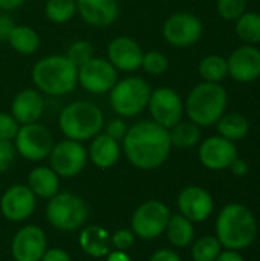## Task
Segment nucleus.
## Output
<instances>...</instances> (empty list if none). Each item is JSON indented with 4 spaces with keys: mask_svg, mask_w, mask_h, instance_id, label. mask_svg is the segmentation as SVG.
Masks as SVG:
<instances>
[{
    "mask_svg": "<svg viewBox=\"0 0 260 261\" xmlns=\"http://www.w3.org/2000/svg\"><path fill=\"white\" fill-rule=\"evenodd\" d=\"M29 190L41 199H51L60 193V176L46 165L35 167L28 176Z\"/></svg>",
    "mask_w": 260,
    "mask_h": 261,
    "instance_id": "24",
    "label": "nucleus"
},
{
    "mask_svg": "<svg viewBox=\"0 0 260 261\" xmlns=\"http://www.w3.org/2000/svg\"><path fill=\"white\" fill-rule=\"evenodd\" d=\"M106 261H132V258L127 255L126 251H110L106 255Z\"/></svg>",
    "mask_w": 260,
    "mask_h": 261,
    "instance_id": "46",
    "label": "nucleus"
},
{
    "mask_svg": "<svg viewBox=\"0 0 260 261\" xmlns=\"http://www.w3.org/2000/svg\"><path fill=\"white\" fill-rule=\"evenodd\" d=\"M169 58L166 54L159 52V50H149L144 52L143 55V61H141V69L150 75V76H161L169 70Z\"/></svg>",
    "mask_w": 260,
    "mask_h": 261,
    "instance_id": "33",
    "label": "nucleus"
},
{
    "mask_svg": "<svg viewBox=\"0 0 260 261\" xmlns=\"http://www.w3.org/2000/svg\"><path fill=\"white\" fill-rule=\"evenodd\" d=\"M228 106L227 89L221 83H199L184 101V113L199 127H211L221 119Z\"/></svg>",
    "mask_w": 260,
    "mask_h": 261,
    "instance_id": "4",
    "label": "nucleus"
},
{
    "mask_svg": "<svg viewBox=\"0 0 260 261\" xmlns=\"http://www.w3.org/2000/svg\"><path fill=\"white\" fill-rule=\"evenodd\" d=\"M135 234L132 229H118L110 236V245L113 246V249L116 251H127L129 248H132V245L135 243Z\"/></svg>",
    "mask_w": 260,
    "mask_h": 261,
    "instance_id": "37",
    "label": "nucleus"
},
{
    "mask_svg": "<svg viewBox=\"0 0 260 261\" xmlns=\"http://www.w3.org/2000/svg\"><path fill=\"white\" fill-rule=\"evenodd\" d=\"M147 110L153 122L164 128H172L184 118V99L172 87H158L152 90Z\"/></svg>",
    "mask_w": 260,
    "mask_h": 261,
    "instance_id": "13",
    "label": "nucleus"
},
{
    "mask_svg": "<svg viewBox=\"0 0 260 261\" xmlns=\"http://www.w3.org/2000/svg\"><path fill=\"white\" fill-rule=\"evenodd\" d=\"M170 208L161 200L143 202L130 219L133 234L141 240H155L166 232L170 220Z\"/></svg>",
    "mask_w": 260,
    "mask_h": 261,
    "instance_id": "8",
    "label": "nucleus"
},
{
    "mask_svg": "<svg viewBox=\"0 0 260 261\" xmlns=\"http://www.w3.org/2000/svg\"><path fill=\"white\" fill-rule=\"evenodd\" d=\"M222 249L224 248L216 236H204L193 243L192 258L193 261H216Z\"/></svg>",
    "mask_w": 260,
    "mask_h": 261,
    "instance_id": "32",
    "label": "nucleus"
},
{
    "mask_svg": "<svg viewBox=\"0 0 260 261\" xmlns=\"http://www.w3.org/2000/svg\"><path fill=\"white\" fill-rule=\"evenodd\" d=\"M169 136L172 147L176 148H192L201 141V127L192 121H179L176 125L169 128Z\"/></svg>",
    "mask_w": 260,
    "mask_h": 261,
    "instance_id": "28",
    "label": "nucleus"
},
{
    "mask_svg": "<svg viewBox=\"0 0 260 261\" xmlns=\"http://www.w3.org/2000/svg\"><path fill=\"white\" fill-rule=\"evenodd\" d=\"M46 249V234L35 225H26L18 229L11 242V254L15 261H40Z\"/></svg>",
    "mask_w": 260,
    "mask_h": 261,
    "instance_id": "18",
    "label": "nucleus"
},
{
    "mask_svg": "<svg viewBox=\"0 0 260 261\" xmlns=\"http://www.w3.org/2000/svg\"><path fill=\"white\" fill-rule=\"evenodd\" d=\"M216 9L221 18L236 21L247 11V0H218Z\"/></svg>",
    "mask_w": 260,
    "mask_h": 261,
    "instance_id": "35",
    "label": "nucleus"
},
{
    "mask_svg": "<svg viewBox=\"0 0 260 261\" xmlns=\"http://www.w3.org/2000/svg\"><path fill=\"white\" fill-rule=\"evenodd\" d=\"M198 158L205 168L211 171H222L228 170L233 161L239 158V154L238 147L233 141H228L218 135L210 136L199 144Z\"/></svg>",
    "mask_w": 260,
    "mask_h": 261,
    "instance_id": "16",
    "label": "nucleus"
},
{
    "mask_svg": "<svg viewBox=\"0 0 260 261\" xmlns=\"http://www.w3.org/2000/svg\"><path fill=\"white\" fill-rule=\"evenodd\" d=\"M149 81L139 75H127L116 81L109 95V106L116 116L124 119L135 118L147 110L152 95Z\"/></svg>",
    "mask_w": 260,
    "mask_h": 261,
    "instance_id": "6",
    "label": "nucleus"
},
{
    "mask_svg": "<svg viewBox=\"0 0 260 261\" xmlns=\"http://www.w3.org/2000/svg\"><path fill=\"white\" fill-rule=\"evenodd\" d=\"M46 110V98L35 87L20 90L11 102V115L20 125L38 122Z\"/></svg>",
    "mask_w": 260,
    "mask_h": 261,
    "instance_id": "20",
    "label": "nucleus"
},
{
    "mask_svg": "<svg viewBox=\"0 0 260 261\" xmlns=\"http://www.w3.org/2000/svg\"><path fill=\"white\" fill-rule=\"evenodd\" d=\"M37 208V196L28 185L15 184L9 187L0 197V211L9 222H25Z\"/></svg>",
    "mask_w": 260,
    "mask_h": 261,
    "instance_id": "14",
    "label": "nucleus"
},
{
    "mask_svg": "<svg viewBox=\"0 0 260 261\" xmlns=\"http://www.w3.org/2000/svg\"><path fill=\"white\" fill-rule=\"evenodd\" d=\"M178 210L179 214L187 217L190 222L201 223L211 217L215 211V200L205 188L188 185L181 190L178 196Z\"/></svg>",
    "mask_w": 260,
    "mask_h": 261,
    "instance_id": "17",
    "label": "nucleus"
},
{
    "mask_svg": "<svg viewBox=\"0 0 260 261\" xmlns=\"http://www.w3.org/2000/svg\"><path fill=\"white\" fill-rule=\"evenodd\" d=\"M87 217V203L72 193H57L46 205V220L52 228L63 232H72L83 228Z\"/></svg>",
    "mask_w": 260,
    "mask_h": 261,
    "instance_id": "7",
    "label": "nucleus"
},
{
    "mask_svg": "<svg viewBox=\"0 0 260 261\" xmlns=\"http://www.w3.org/2000/svg\"><path fill=\"white\" fill-rule=\"evenodd\" d=\"M15 148L11 141L0 139V174L8 171L15 159Z\"/></svg>",
    "mask_w": 260,
    "mask_h": 261,
    "instance_id": "39",
    "label": "nucleus"
},
{
    "mask_svg": "<svg viewBox=\"0 0 260 261\" xmlns=\"http://www.w3.org/2000/svg\"><path fill=\"white\" fill-rule=\"evenodd\" d=\"M172 148L169 130L152 119L135 122L123 138L126 159L143 171H152L162 167L169 159Z\"/></svg>",
    "mask_w": 260,
    "mask_h": 261,
    "instance_id": "1",
    "label": "nucleus"
},
{
    "mask_svg": "<svg viewBox=\"0 0 260 261\" xmlns=\"http://www.w3.org/2000/svg\"><path fill=\"white\" fill-rule=\"evenodd\" d=\"M20 128V124L15 121V118L11 113L0 112V139L2 141H14L17 136V132Z\"/></svg>",
    "mask_w": 260,
    "mask_h": 261,
    "instance_id": "36",
    "label": "nucleus"
},
{
    "mask_svg": "<svg viewBox=\"0 0 260 261\" xmlns=\"http://www.w3.org/2000/svg\"><path fill=\"white\" fill-rule=\"evenodd\" d=\"M26 0H0V11L2 12H11L25 5Z\"/></svg>",
    "mask_w": 260,
    "mask_h": 261,
    "instance_id": "44",
    "label": "nucleus"
},
{
    "mask_svg": "<svg viewBox=\"0 0 260 261\" xmlns=\"http://www.w3.org/2000/svg\"><path fill=\"white\" fill-rule=\"evenodd\" d=\"M77 67H80L81 64H84L86 61H89L92 57H95L93 54V46L90 41L87 40H75L74 43L69 44L67 52L64 54Z\"/></svg>",
    "mask_w": 260,
    "mask_h": 261,
    "instance_id": "34",
    "label": "nucleus"
},
{
    "mask_svg": "<svg viewBox=\"0 0 260 261\" xmlns=\"http://www.w3.org/2000/svg\"><path fill=\"white\" fill-rule=\"evenodd\" d=\"M31 80L44 96H64L78 86V67L66 55H46L32 66Z\"/></svg>",
    "mask_w": 260,
    "mask_h": 261,
    "instance_id": "2",
    "label": "nucleus"
},
{
    "mask_svg": "<svg viewBox=\"0 0 260 261\" xmlns=\"http://www.w3.org/2000/svg\"><path fill=\"white\" fill-rule=\"evenodd\" d=\"M230 171L233 173V176L236 177H244L250 173V164L245 161V159H241V158H236L233 161V164L230 165Z\"/></svg>",
    "mask_w": 260,
    "mask_h": 261,
    "instance_id": "41",
    "label": "nucleus"
},
{
    "mask_svg": "<svg viewBox=\"0 0 260 261\" xmlns=\"http://www.w3.org/2000/svg\"><path fill=\"white\" fill-rule=\"evenodd\" d=\"M227 63L228 75L238 83H253L260 78V49L254 44L234 49Z\"/></svg>",
    "mask_w": 260,
    "mask_h": 261,
    "instance_id": "19",
    "label": "nucleus"
},
{
    "mask_svg": "<svg viewBox=\"0 0 260 261\" xmlns=\"http://www.w3.org/2000/svg\"><path fill=\"white\" fill-rule=\"evenodd\" d=\"M121 151L123 148L120 145V141L101 132L90 139V144L87 147V158L97 168L109 170L116 165L121 158Z\"/></svg>",
    "mask_w": 260,
    "mask_h": 261,
    "instance_id": "22",
    "label": "nucleus"
},
{
    "mask_svg": "<svg viewBox=\"0 0 260 261\" xmlns=\"http://www.w3.org/2000/svg\"><path fill=\"white\" fill-rule=\"evenodd\" d=\"M12 144L15 153L20 154L23 159L29 162H38L48 159L55 142L51 130L46 125L40 122H32L20 125Z\"/></svg>",
    "mask_w": 260,
    "mask_h": 261,
    "instance_id": "9",
    "label": "nucleus"
},
{
    "mask_svg": "<svg viewBox=\"0 0 260 261\" xmlns=\"http://www.w3.org/2000/svg\"><path fill=\"white\" fill-rule=\"evenodd\" d=\"M143 55L144 50L135 38L129 35H118L109 41L106 58L118 70V73H133L141 69Z\"/></svg>",
    "mask_w": 260,
    "mask_h": 261,
    "instance_id": "15",
    "label": "nucleus"
},
{
    "mask_svg": "<svg viewBox=\"0 0 260 261\" xmlns=\"http://www.w3.org/2000/svg\"><path fill=\"white\" fill-rule=\"evenodd\" d=\"M204 34V24L192 12L179 11L167 17L162 24V37L173 47H190L196 44Z\"/></svg>",
    "mask_w": 260,
    "mask_h": 261,
    "instance_id": "11",
    "label": "nucleus"
},
{
    "mask_svg": "<svg viewBox=\"0 0 260 261\" xmlns=\"http://www.w3.org/2000/svg\"><path fill=\"white\" fill-rule=\"evenodd\" d=\"M49 167L60 176V177H75L78 176L87 165V148L83 142L63 139L54 144L49 156Z\"/></svg>",
    "mask_w": 260,
    "mask_h": 261,
    "instance_id": "10",
    "label": "nucleus"
},
{
    "mask_svg": "<svg viewBox=\"0 0 260 261\" xmlns=\"http://www.w3.org/2000/svg\"><path fill=\"white\" fill-rule=\"evenodd\" d=\"M198 72L205 83H222L228 76V63L222 55H207L198 64Z\"/></svg>",
    "mask_w": 260,
    "mask_h": 261,
    "instance_id": "29",
    "label": "nucleus"
},
{
    "mask_svg": "<svg viewBox=\"0 0 260 261\" xmlns=\"http://www.w3.org/2000/svg\"><path fill=\"white\" fill-rule=\"evenodd\" d=\"M44 17L55 24L70 21L77 14V0H46Z\"/></svg>",
    "mask_w": 260,
    "mask_h": 261,
    "instance_id": "31",
    "label": "nucleus"
},
{
    "mask_svg": "<svg viewBox=\"0 0 260 261\" xmlns=\"http://www.w3.org/2000/svg\"><path fill=\"white\" fill-rule=\"evenodd\" d=\"M58 128L66 139L84 142L104 128V113L92 101L77 99L66 104L58 113Z\"/></svg>",
    "mask_w": 260,
    "mask_h": 261,
    "instance_id": "5",
    "label": "nucleus"
},
{
    "mask_svg": "<svg viewBox=\"0 0 260 261\" xmlns=\"http://www.w3.org/2000/svg\"><path fill=\"white\" fill-rule=\"evenodd\" d=\"M127 130H129V125L126 124V119L121 116H116V118L104 122V133L116 141H123Z\"/></svg>",
    "mask_w": 260,
    "mask_h": 261,
    "instance_id": "38",
    "label": "nucleus"
},
{
    "mask_svg": "<svg viewBox=\"0 0 260 261\" xmlns=\"http://www.w3.org/2000/svg\"><path fill=\"white\" fill-rule=\"evenodd\" d=\"M216 261H245V258L241 255L239 251H230L225 249L219 254V257L216 258Z\"/></svg>",
    "mask_w": 260,
    "mask_h": 261,
    "instance_id": "45",
    "label": "nucleus"
},
{
    "mask_svg": "<svg viewBox=\"0 0 260 261\" xmlns=\"http://www.w3.org/2000/svg\"><path fill=\"white\" fill-rule=\"evenodd\" d=\"M6 43L12 47L14 52L20 55H34L40 47L38 32L28 24H14L11 29Z\"/></svg>",
    "mask_w": 260,
    "mask_h": 261,
    "instance_id": "25",
    "label": "nucleus"
},
{
    "mask_svg": "<svg viewBox=\"0 0 260 261\" xmlns=\"http://www.w3.org/2000/svg\"><path fill=\"white\" fill-rule=\"evenodd\" d=\"M219 136L228 139V141H242L248 132H250V122L248 119L238 112H231V113H224L221 116V119L216 122Z\"/></svg>",
    "mask_w": 260,
    "mask_h": 261,
    "instance_id": "27",
    "label": "nucleus"
},
{
    "mask_svg": "<svg viewBox=\"0 0 260 261\" xmlns=\"http://www.w3.org/2000/svg\"><path fill=\"white\" fill-rule=\"evenodd\" d=\"M14 24L15 23L6 12H0V41L8 40V35H9L11 29L14 28Z\"/></svg>",
    "mask_w": 260,
    "mask_h": 261,
    "instance_id": "42",
    "label": "nucleus"
},
{
    "mask_svg": "<svg viewBox=\"0 0 260 261\" xmlns=\"http://www.w3.org/2000/svg\"><path fill=\"white\" fill-rule=\"evenodd\" d=\"M256 236L257 220L248 206L234 202L219 211L216 219V237L224 249H247L254 243Z\"/></svg>",
    "mask_w": 260,
    "mask_h": 261,
    "instance_id": "3",
    "label": "nucleus"
},
{
    "mask_svg": "<svg viewBox=\"0 0 260 261\" xmlns=\"http://www.w3.org/2000/svg\"><path fill=\"white\" fill-rule=\"evenodd\" d=\"M77 14L92 28H109L120 15L118 0H77Z\"/></svg>",
    "mask_w": 260,
    "mask_h": 261,
    "instance_id": "21",
    "label": "nucleus"
},
{
    "mask_svg": "<svg viewBox=\"0 0 260 261\" xmlns=\"http://www.w3.org/2000/svg\"><path fill=\"white\" fill-rule=\"evenodd\" d=\"M149 261H182V258L172 249H159L152 254Z\"/></svg>",
    "mask_w": 260,
    "mask_h": 261,
    "instance_id": "43",
    "label": "nucleus"
},
{
    "mask_svg": "<svg viewBox=\"0 0 260 261\" xmlns=\"http://www.w3.org/2000/svg\"><path fill=\"white\" fill-rule=\"evenodd\" d=\"M40 261H72L70 255L61 249V248H51L46 249V252L43 254V257L40 258Z\"/></svg>",
    "mask_w": 260,
    "mask_h": 261,
    "instance_id": "40",
    "label": "nucleus"
},
{
    "mask_svg": "<svg viewBox=\"0 0 260 261\" xmlns=\"http://www.w3.org/2000/svg\"><path fill=\"white\" fill-rule=\"evenodd\" d=\"M118 80V70L103 57H92L78 67V86L90 95H107Z\"/></svg>",
    "mask_w": 260,
    "mask_h": 261,
    "instance_id": "12",
    "label": "nucleus"
},
{
    "mask_svg": "<svg viewBox=\"0 0 260 261\" xmlns=\"http://www.w3.org/2000/svg\"><path fill=\"white\" fill-rule=\"evenodd\" d=\"M80 248L84 254L93 257V258H101L106 257L110 252V234L106 228L92 225L86 226L80 232L78 239Z\"/></svg>",
    "mask_w": 260,
    "mask_h": 261,
    "instance_id": "23",
    "label": "nucleus"
},
{
    "mask_svg": "<svg viewBox=\"0 0 260 261\" xmlns=\"http://www.w3.org/2000/svg\"><path fill=\"white\" fill-rule=\"evenodd\" d=\"M169 242L175 248H187L195 240V226L182 214H172L166 228Z\"/></svg>",
    "mask_w": 260,
    "mask_h": 261,
    "instance_id": "26",
    "label": "nucleus"
},
{
    "mask_svg": "<svg viewBox=\"0 0 260 261\" xmlns=\"http://www.w3.org/2000/svg\"><path fill=\"white\" fill-rule=\"evenodd\" d=\"M234 31L238 37L247 44H259L260 43V14L254 11H245L238 20Z\"/></svg>",
    "mask_w": 260,
    "mask_h": 261,
    "instance_id": "30",
    "label": "nucleus"
}]
</instances>
